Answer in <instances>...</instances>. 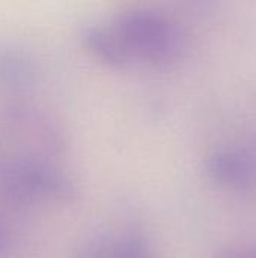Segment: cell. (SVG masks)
<instances>
[{
	"instance_id": "obj_1",
	"label": "cell",
	"mask_w": 256,
	"mask_h": 258,
	"mask_svg": "<svg viewBox=\"0 0 256 258\" xmlns=\"http://www.w3.org/2000/svg\"><path fill=\"white\" fill-rule=\"evenodd\" d=\"M128 57H142L155 63L170 62L180 56L183 35L175 23L149 11L121 14L112 27Z\"/></svg>"
},
{
	"instance_id": "obj_3",
	"label": "cell",
	"mask_w": 256,
	"mask_h": 258,
	"mask_svg": "<svg viewBox=\"0 0 256 258\" xmlns=\"http://www.w3.org/2000/svg\"><path fill=\"white\" fill-rule=\"evenodd\" d=\"M84 44L101 60L110 65H125L130 57L113 29L91 26L83 30Z\"/></svg>"
},
{
	"instance_id": "obj_5",
	"label": "cell",
	"mask_w": 256,
	"mask_h": 258,
	"mask_svg": "<svg viewBox=\"0 0 256 258\" xmlns=\"http://www.w3.org/2000/svg\"><path fill=\"white\" fill-rule=\"evenodd\" d=\"M226 258H256V248L244 249V251H235L234 254H228Z\"/></svg>"
},
{
	"instance_id": "obj_2",
	"label": "cell",
	"mask_w": 256,
	"mask_h": 258,
	"mask_svg": "<svg viewBox=\"0 0 256 258\" xmlns=\"http://www.w3.org/2000/svg\"><path fill=\"white\" fill-rule=\"evenodd\" d=\"M11 175L8 178L9 183H12L18 189H26L29 192L38 194H65L71 190V186L66 180H63L59 174L50 172L47 169H41L38 166H29V165H20L14 166L11 171Z\"/></svg>"
},
{
	"instance_id": "obj_4",
	"label": "cell",
	"mask_w": 256,
	"mask_h": 258,
	"mask_svg": "<svg viewBox=\"0 0 256 258\" xmlns=\"http://www.w3.org/2000/svg\"><path fill=\"white\" fill-rule=\"evenodd\" d=\"M211 171L216 178L226 183L244 181L250 175V169L241 157L228 154L214 157L211 162Z\"/></svg>"
},
{
	"instance_id": "obj_6",
	"label": "cell",
	"mask_w": 256,
	"mask_h": 258,
	"mask_svg": "<svg viewBox=\"0 0 256 258\" xmlns=\"http://www.w3.org/2000/svg\"><path fill=\"white\" fill-rule=\"evenodd\" d=\"M2 243H3V239H2V234H0V249H2Z\"/></svg>"
}]
</instances>
